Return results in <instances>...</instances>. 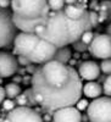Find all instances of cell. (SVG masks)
I'll use <instances>...</instances> for the list:
<instances>
[{
	"label": "cell",
	"instance_id": "35",
	"mask_svg": "<svg viewBox=\"0 0 111 122\" xmlns=\"http://www.w3.org/2000/svg\"><path fill=\"white\" fill-rule=\"evenodd\" d=\"M88 121H89V118L87 115H81V122H88Z\"/></svg>",
	"mask_w": 111,
	"mask_h": 122
},
{
	"label": "cell",
	"instance_id": "22",
	"mask_svg": "<svg viewBox=\"0 0 111 122\" xmlns=\"http://www.w3.org/2000/svg\"><path fill=\"white\" fill-rule=\"evenodd\" d=\"M72 46H73V49L76 50L77 53H86L87 50H88V45L84 44L81 39L76 40L75 43H72Z\"/></svg>",
	"mask_w": 111,
	"mask_h": 122
},
{
	"label": "cell",
	"instance_id": "6",
	"mask_svg": "<svg viewBox=\"0 0 111 122\" xmlns=\"http://www.w3.org/2000/svg\"><path fill=\"white\" fill-rule=\"evenodd\" d=\"M17 34V29L12 22V12L0 7V48L10 45Z\"/></svg>",
	"mask_w": 111,
	"mask_h": 122
},
{
	"label": "cell",
	"instance_id": "20",
	"mask_svg": "<svg viewBox=\"0 0 111 122\" xmlns=\"http://www.w3.org/2000/svg\"><path fill=\"white\" fill-rule=\"evenodd\" d=\"M100 71L104 75H111V59H106V60H101V62L99 65Z\"/></svg>",
	"mask_w": 111,
	"mask_h": 122
},
{
	"label": "cell",
	"instance_id": "32",
	"mask_svg": "<svg viewBox=\"0 0 111 122\" xmlns=\"http://www.w3.org/2000/svg\"><path fill=\"white\" fill-rule=\"evenodd\" d=\"M90 7H92V11H95V12H96V10H99V5H98V3L95 1V0H93V1H92Z\"/></svg>",
	"mask_w": 111,
	"mask_h": 122
},
{
	"label": "cell",
	"instance_id": "34",
	"mask_svg": "<svg viewBox=\"0 0 111 122\" xmlns=\"http://www.w3.org/2000/svg\"><path fill=\"white\" fill-rule=\"evenodd\" d=\"M105 34H107V36H110L111 37V22L109 23V26L106 27V32H105Z\"/></svg>",
	"mask_w": 111,
	"mask_h": 122
},
{
	"label": "cell",
	"instance_id": "38",
	"mask_svg": "<svg viewBox=\"0 0 111 122\" xmlns=\"http://www.w3.org/2000/svg\"><path fill=\"white\" fill-rule=\"evenodd\" d=\"M78 57H79V54H78V53H77V54H75V59H78Z\"/></svg>",
	"mask_w": 111,
	"mask_h": 122
},
{
	"label": "cell",
	"instance_id": "13",
	"mask_svg": "<svg viewBox=\"0 0 111 122\" xmlns=\"http://www.w3.org/2000/svg\"><path fill=\"white\" fill-rule=\"evenodd\" d=\"M64 12L68 18H71V20H79V18H82L84 16V14L87 12V6H86V4L76 3V4L67 5L66 7H64Z\"/></svg>",
	"mask_w": 111,
	"mask_h": 122
},
{
	"label": "cell",
	"instance_id": "25",
	"mask_svg": "<svg viewBox=\"0 0 111 122\" xmlns=\"http://www.w3.org/2000/svg\"><path fill=\"white\" fill-rule=\"evenodd\" d=\"M1 104H3V109L6 110L7 112H10L11 110L15 109V103L12 101V99H5Z\"/></svg>",
	"mask_w": 111,
	"mask_h": 122
},
{
	"label": "cell",
	"instance_id": "5",
	"mask_svg": "<svg viewBox=\"0 0 111 122\" xmlns=\"http://www.w3.org/2000/svg\"><path fill=\"white\" fill-rule=\"evenodd\" d=\"M87 116L90 122H111V98L99 97L93 99L87 107Z\"/></svg>",
	"mask_w": 111,
	"mask_h": 122
},
{
	"label": "cell",
	"instance_id": "17",
	"mask_svg": "<svg viewBox=\"0 0 111 122\" xmlns=\"http://www.w3.org/2000/svg\"><path fill=\"white\" fill-rule=\"evenodd\" d=\"M99 10L105 12L106 15V21L105 22H111V0H104L99 4Z\"/></svg>",
	"mask_w": 111,
	"mask_h": 122
},
{
	"label": "cell",
	"instance_id": "14",
	"mask_svg": "<svg viewBox=\"0 0 111 122\" xmlns=\"http://www.w3.org/2000/svg\"><path fill=\"white\" fill-rule=\"evenodd\" d=\"M82 94H84L87 98H90V99H96L103 94V87L99 82L90 81V82H87L86 84H83Z\"/></svg>",
	"mask_w": 111,
	"mask_h": 122
},
{
	"label": "cell",
	"instance_id": "16",
	"mask_svg": "<svg viewBox=\"0 0 111 122\" xmlns=\"http://www.w3.org/2000/svg\"><path fill=\"white\" fill-rule=\"evenodd\" d=\"M4 90H5V97H7V99H15V98H17L20 94H21V92H22L20 84L14 83V82L7 83L5 86Z\"/></svg>",
	"mask_w": 111,
	"mask_h": 122
},
{
	"label": "cell",
	"instance_id": "7",
	"mask_svg": "<svg viewBox=\"0 0 111 122\" xmlns=\"http://www.w3.org/2000/svg\"><path fill=\"white\" fill-rule=\"evenodd\" d=\"M88 50L90 55L96 59H111V37L105 33L94 36L92 43L88 45Z\"/></svg>",
	"mask_w": 111,
	"mask_h": 122
},
{
	"label": "cell",
	"instance_id": "31",
	"mask_svg": "<svg viewBox=\"0 0 111 122\" xmlns=\"http://www.w3.org/2000/svg\"><path fill=\"white\" fill-rule=\"evenodd\" d=\"M4 100H5V90L1 86H0V104H1Z\"/></svg>",
	"mask_w": 111,
	"mask_h": 122
},
{
	"label": "cell",
	"instance_id": "19",
	"mask_svg": "<svg viewBox=\"0 0 111 122\" xmlns=\"http://www.w3.org/2000/svg\"><path fill=\"white\" fill-rule=\"evenodd\" d=\"M23 94H25V97H26V99H27V106H28V107H32V106H35V105H37V101H35V99H34V94H33L32 88L26 89V90L23 92Z\"/></svg>",
	"mask_w": 111,
	"mask_h": 122
},
{
	"label": "cell",
	"instance_id": "4",
	"mask_svg": "<svg viewBox=\"0 0 111 122\" xmlns=\"http://www.w3.org/2000/svg\"><path fill=\"white\" fill-rule=\"evenodd\" d=\"M12 15L23 20H40L49 12L46 0H11Z\"/></svg>",
	"mask_w": 111,
	"mask_h": 122
},
{
	"label": "cell",
	"instance_id": "9",
	"mask_svg": "<svg viewBox=\"0 0 111 122\" xmlns=\"http://www.w3.org/2000/svg\"><path fill=\"white\" fill-rule=\"evenodd\" d=\"M18 70V62L14 55L0 51V78L14 76Z\"/></svg>",
	"mask_w": 111,
	"mask_h": 122
},
{
	"label": "cell",
	"instance_id": "39",
	"mask_svg": "<svg viewBox=\"0 0 111 122\" xmlns=\"http://www.w3.org/2000/svg\"><path fill=\"white\" fill-rule=\"evenodd\" d=\"M100 1H104V0H100Z\"/></svg>",
	"mask_w": 111,
	"mask_h": 122
},
{
	"label": "cell",
	"instance_id": "15",
	"mask_svg": "<svg viewBox=\"0 0 111 122\" xmlns=\"http://www.w3.org/2000/svg\"><path fill=\"white\" fill-rule=\"evenodd\" d=\"M71 57H72V51H71V49H70L68 46L56 48L54 57H53V61L67 65L70 62V60H71Z\"/></svg>",
	"mask_w": 111,
	"mask_h": 122
},
{
	"label": "cell",
	"instance_id": "8",
	"mask_svg": "<svg viewBox=\"0 0 111 122\" xmlns=\"http://www.w3.org/2000/svg\"><path fill=\"white\" fill-rule=\"evenodd\" d=\"M4 122H43L37 110L28 106H17L7 112Z\"/></svg>",
	"mask_w": 111,
	"mask_h": 122
},
{
	"label": "cell",
	"instance_id": "24",
	"mask_svg": "<svg viewBox=\"0 0 111 122\" xmlns=\"http://www.w3.org/2000/svg\"><path fill=\"white\" fill-rule=\"evenodd\" d=\"M88 105H89V103H88V100L87 99H83V98H81L77 103L75 104V107L78 110V111H83V110H86L87 107H88Z\"/></svg>",
	"mask_w": 111,
	"mask_h": 122
},
{
	"label": "cell",
	"instance_id": "11",
	"mask_svg": "<svg viewBox=\"0 0 111 122\" xmlns=\"http://www.w3.org/2000/svg\"><path fill=\"white\" fill-rule=\"evenodd\" d=\"M77 72H78V76H79L81 79L90 82V81L98 79L101 71H100V67L95 61L87 60V61H83V62L79 64Z\"/></svg>",
	"mask_w": 111,
	"mask_h": 122
},
{
	"label": "cell",
	"instance_id": "28",
	"mask_svg": "<svg viewBox=\"0 0 111 122\" xmlns=\"http://www.w3.org/2000/svg\"><path fill=\"white\" fill-rule=\"evenodd\" d=\"M17 62H18L20 66H25V67L28 66V65H31L29 60L26 59V57H23V56H18V57H17Z\"/></svg>",
	"mask_w": 111,
	"mask_h": 122
},
{
	"label": "cell",
	"instance_id": "12",
	"mask_svg": "<svg viewBox=\"0 0 111 122\" xmlns=\"http://www.w3.org/2000/svg\"><path fill=\"white\" fill-rule=\"evenodd\" d=\"M40 20H23V18H20L12 15V22L16 29H20L22 33H34L35 27L40 22Z\"/></svg>",
	"mask_w": 111,
	"mask_h": 122
},
{
	"label": "cell",
	"instance_id": "37",
	"mask_svg": "<svg viewBox=\"0 0 111 122\" xmlns=\"http://www.w3.org/2000/svg\"><path fill=\"white\" fill-rule=\"evenodd\" d=\"M43 121H51V116L50 115H44V117H42Z\"/></svg>",
	"mask_w": 111,
	"mask_h": 122
},
{
	"label": "cell",
	"instance_id": "26",
	"mask_svg": "<svg viewBox=\"0 0 111 122\" xmlns=\"http://www.w3.org/2000/svg\"><path fill=\"white\" fill-rule=\"evenodd\" d=\"M89 18H90V23H92V28H95V27L99 25L98 12H95V11H89Z\"/></svg>",
	"mask_w": 111,
	"mask_h": 122
},
{
	"label": "cell",
	"instance_id": "33",
	"mask_svg": "<svg viewBox=\"0 0 111 122\" xmlns=\"http://www.w3.org/2000/svg\"><path fill=\"white\" fill-rule=\"evenodd\" d=\"M18 82H22V76H17V77H14V83H17Z\"/></svg>",
	"mask_w": 111,
	"mask_h": 122
},
{
	"label": "cell",
	"instance_id": "10",
	"mask_svg": "<svg viewBox=\"0 0 111 122\" xmlns=\"http://www.w3.org/2000/svg\"><path fill=\"white\" fill-rule=\"evenodd\" d=\"M81 111L75 106H67L53 111L51 122H81Z\"/></svg>",
	"mask_w": 111,
	"mask_h": 122
},
{
	"label": "cell",
	"instance_id": "29",
	"mask_svg": "<svg viewBox=\"0 0 111 122\" xmlns=\"http://www.w3.org/2000/svg\"><path fill=\"white\" fill-rule=\"evenodd\" d=\"M35 70H37V66H34L33 64H31V65L26 66V71H27L28 73H31V75H33V73L35 72Z\"/></svg>",
	"mask_w": 111,
	"mask_h": 122
},
{
	"label": "cell",
	"instance_id": "1",
	"mask_svg": "<svg viewBox=\"0 0 111 122\" xmlns=\"http://www.w3.org/2000/svg\"><path fill=\"white\" fill-rule=\"evenodd\" d=\"M32 90L37 104L46 111H55L75 104L82 98V79L70 65L49 61L32 75Z\"/></svg>",
	"mask_w": 111,
	"mask_h": 122
},
{
	"label": "cell",
	"instance_id": "27",
	"mask_svg": "<svg viewBox=\"0 0 111 122\" xmlns=\"http://www.w3.org/2000/svg\"><path fill=\"white\" fill-rule=\"evenodd\" d=\"M16 101H17V105H20V106H27V99H26L25 94H20L16 98Z\"/></svg>",
	"mask_w": 111,
	"mask_h": 122
},
{
	"label": "cell",
	"instance_id": "3",
	"mask_svg": "<svg viewBox=\"0 0 111 122\" xmlns=\"http://www.w3.org/2000/svg\"><path fill=\"white\" fill-rule=\"evenodd\" d=\"M14 51L23 56L31 64L43 65L51 61L56 48L46 40L39 38L35 33H18L14 39Z\"/></svg>",
	"mask_w": 111,
	"mask_h": 122
},
{
	"label": "cell",
	"instance_id": "40",
	"mask_svg": "<svg viewBox=\"0 0 111 122\" xmlns=\"http://www.w3.org/2000/svg\"><path fill=\"white\" fill-rule=\"evenodd\" d=\"M89 122H90V121H89Z\"/></svg>",
	"mask_w": 111,
	"mask_h": 122
},
{
	"label": "cell",
	"instance_id": "36",
	"mask_svg": "<svg viewBox=\"0 0 111 122\" xmlns=\"http://www.w3.org/2000/svg\"><path fill=\"white\" fill-rule=\"evenodd\" d=\"M64 1L67 4V5H72V4H76L77 0H64Z\"/></svg>",
	"mask_w": 111,
	"mask_h": 122
},
{
	"label": "cell",
	"instance_id": "23",
	"mask_svg": "<svg viewBox=\"0 0 111 122\" xmlns=\"http://www.w3.org/2000/svg\"><path fill=\"white\" fill-rule=\"evenodd\" d=\"M93 38H94V34H93V32H92V30H87V32H84V33L82 34V37H81L79 39L82 40V42H83L84 44L89 45L90 43H92Z\"/></svg>",
	"mask_w": 111,
	"mask_h": 122
},
{
	"label": "cell",
	"instance_id": "2",
	"mask_svg": "<svg viewBox=\"0 0 111 122\" xmlns=\"http://www.w3.org/2000/svg\"><path fill=\"white\" fill-rule=\"evenodd\" d=\"M89 11L79 20L68 18L64 10L50 11L37 25L34 33L55 48H62L78 40L87 30H92Z\"/></svg>",
	"mask_w": 111,
	"mask_h": 122
},
{
	"label": "cell",
	"instance_id": "21",
	"mask_svg": "<svg viewBox=\"0 0 111 122\" xmlns=\"http://www.w3.org/2000/svg\"><path fill=\"white\" fill-rule=\"evenodd\" d=\"M101 87H103V93L106 97H110L111 98V75L106 76V78H105V81L103 82Z\"/></svg>",
	"mask_w": 111,
	"mask_h": 122
},
{
	"label": "cell",
	"instance_id": "30",
	"mask_svg": "<svg viewBox=\"0 0 111 122\" xmlns=\"http://www.w3.org/2000/svg\"><path fill=\"white\" fill-rule=\"evenodd\" d=\"M10 5H11L10 0H0V7L1 9H7Z\"/></svg>",
	"mask_w": 111,
	"mask_h": 122
},
{
	"label": "cell",
	"instance_id": "18",
	"mask_svg": "<svg viewBox=\"0 0 111 122\" xmlns=\"http://www.w3.org/2000/svg\"><path fill=\"white\" fill-rule=\"evenodd\" d=\"M46 3L50 11H60V10H64L65 6L64 0H46Z\"/></svg>",
	"mask_w": 111,
	"mask_h": 122
}]
</instances>
